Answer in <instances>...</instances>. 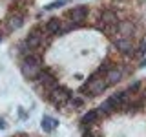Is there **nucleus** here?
<instances>
[{
  "instance_id": "obj_6",
  "label": "nucleus",
  "mask_w": 146,
  "mask_h": 137,
  "mask_svg": "<svg viewBox=\"0 0 146 137\" xmlns=\"http://www.w3.org/2000/svg\"><path fill=\"white\" fill-rule=\"evenodd\" d=\"M119 108H121V104H119L113 97H110V99H106V100H102V104L97 108V112L100 113V117H106V115H111V113H115Z\"/></svg>"
},
{
  "instance_id": "obj_7",
  "label": "nucleus",
  "mask_w": 146,
  "mask_h": 137,
  "mask_svg": "<svg viewBox=\"0 0 146 137\" xmlns=\"http://www.w3.org/2000/svg\"><path fill=\"white\" fill-rule=\"evenodd\" d=\"M60 24H62L60 18H49V20H46L44 24H42V29H44L46 37L58 35V31H60Z\"/></svg>"
},
{
  "instance_id": "obj_15",
  "label": "nucleus",
  "mask_w": 146,
  "mask_h": 137,
  "mask_svg": "<svg viewBox=\"0 0 146 137\" xmlns=\"http://www.w3.org/2000/svg\"><path fill=\"white\" fill-rule=\"evenodd\" d=\"M113 68H117V66H115V64H113L111 61H106V62H102V66H100L95 73H97L99 77H106V73H108V71H111Z\"/></svg>"
},
{
  "instance_id": "obj_24",
  "label": "nucleus",
  "mask_w": 146,
  "mask_h": 137,
  "mask_svg": "<svg viewBox=\"0 0 146 137\" xmlns=\"http://www.w3.org/2000/svg\"><path fill=\"white\" fill-rule=\"evenodd\" d=\"M4 128H6V122H4L2 119H0V130H4Z\"/></svg>"
},
{
  "instance_id": "obj_21",
  "label": "nucleus",
  "mask_w": 146,
  "mask_h": 137,
  "mask_svg": "<svg viewBox=\"0 0 146 137\" xmlns=\"http://www.w3.org/2000/svg\"><path fill=\"white\" fill-rule=\"evenodd\" d=\"M82 137H97V135L93 134V130L90 126V128H82Z\"/></svg>"
},
{
  "instance_id": "obj_8",
  "label": "nucleus",
  "mask_w": 146,
  "mask_h": 137,
  "mask_svg": "<svg viewBox=\"0 0 146 137\" xmlns=\"http://www.w3.org/2000/svg\"><path fill=\"white\" fill-rule=\"evenodd\" d=\"M117 33L121 35V37H124V39H130V37H133V33H135V26H133V22H130V20H122V22H119V26H117Z\"/></svg>"
},
{
  "instance_id": "obj_4",
  "label": "nucleus",
  "mask_w": 146,
  "mask_h": 137,
  "mask_svg": "<svg viewBox=\"0 0 146 137\" xmlns=\"http://www.w3.org/2000/svg\"><path fill=\"white\" fill-rule=\"evenodd\" d=\"M90 15V9L86 6H75L71 9H68L66 13V18H70L71 22H75V24H79V22H86V18Z\"/></svg>"
},
{
  "instance_id": "obj_14",
  "label": "nucleus",
  "mask_w": 146,
  "mask_h": 137,
  "mask_svg": "<svg viewBox=\"0 0 146 137\" xmlns=\"http://www.w3.org/2000/svg\"><path fill=\"white\" fill-rule=\"evenodd\" d=\"M104 79H106V82H108L110 86L119 84V82H121V79H122V70H119V68H113L111 71L106 73V77H104Z\"/></svg>"
},
{
  "instance_id": "obj_26",
  "label": "nucleus",
  "mask_w": 146,
  "mask_h": 137,
  "mask_svg": "<svg viewBox=\"0 0 146 137\" xmlns=\"http://www.w3.org/2000/svg\"><path fill=\"white\" fill-rule=\"evenodd\" d=\"M2 39H4V33H2V31H0V42H2Z\"/></svg>"
},
{
  "instance_id": "obj_9",
  "label": "nucleus",
  "mask_w": 146,
  "mask_h": 137,
  "mask_svg": "<svg viewBox=\"0 0 146 137\" xmlns=\"http://www.w3.org/2000/svg\"><path fill=\"white\" fill-rule=\"evenodd\" d=\"M20 70H22V75H24L27 80H35L36 75L40 73V70H42V68H36V66H31V64L20 62Z\"/></svg>"
},
{
  "instance_id": "obj_3",
  "label": "nucleus",
  "mask_w": 146,
  "mask_h": 137,
  "mask_svg": "<svg viewBox=\"0 0 146 137\" xmlns=\"http://www.w3.org/2000/svg\"><path fill=\"white\" fill-rule=\"evenodd\" d=\"M71 97H73V93H71V91L68 90V88H64V86L58 84V86H57V88H55L53 91H49L46 99H48L49 102L53 104V106H57V108H66Z\"/></svg>"
},
{
  "instance_id": "obj_23",
  "label": "nucleus",
  "mask_w": 146,
  "mask_h": 137,
  "mask_svg": "<svg viewBox=\"0 0 146 137\" xmlns=\"http://www.w3.org/2000/svg\"><path fill=\"white\" fill-rule=\"evenodd\" d=\"M139 68H146V59H143V61H141V64H139Z\"/></svg>"
},
{
  "instance_id": "obj_20",
  "label": "nucleus",
  "mask_w": 146,
  "mask_h": 137,
  "mask_svg": "<svg viewBox=\"0 0 146 137\" xmlns=\"http://www.w3.org/2000/svg\"><path fill=\"white\" fill-rule=\"evenodd\" d=\"M135 55H137V57H144V55H146V39H144V40H141L139 48L135 49Z\"/></svg>"
},
{
  "instance_id": "obj_18",
  "label": "nucleus",
  "mask_w": 146,
  "mask_h": 137,
  "mask_svg": "<svg viewBox=\"0 0 146 137\" xmlns=\"http://www.w3.org/2000/svg\"><path fill=\"white\" fill-rule=\"evenodd\" d=\"M66 4H68V0H55V2L48 4V6H44V9H46V11H51V9H57V7L66 6Z\"/></svg>"
},
{
  "instance_id": "obj_17",
  "label": "nucleus",
  "mask_w": 146,
  "mask_h": 137,
  "mask_svg": "<svg viewBox=\"0 0 146 137\" xmlns=\"http://www.w3.org/2000/svg\"><path fill=\"white\" fill-rule=\"evenodd\" d=\"M73 29H77L73 22H66V20H62V24H60V31H58V35H68V33H70V31H73Z\"/></svg>"
},
{
  "instance_id": "obj_13",
  "label": "nucleus",
  "mask_w": 146,
  "mask_h": 137,
  "mask_svg": "<svg viewBox=\"0 0 146 137\" xmlns=\"http://www.w3.org/2000/svg\"><path fill=\"white\" fill-rule=\"evenodd\" d=\"M40 126H42V130L46 132V134H49V132H53L55 128H58V121L49 115H44L42 121H40Z\"/></svg>"
},
{
  "instance_id": "obj_1",
  "label": "nucleus",
  "mask_w": 146,
  "mask_h": 137,
  "mask_svg": "<svg viewBox=\"0 0 146 137\" xmlns=\"http://www.w3.org/2000/svg\"><path fill=\"white\" fill-rule=\"evenodd\" d=\"M33 82H35L36 88L42 90V93L46 95V97H48L49 91H53V90L58 86V79L53 75L51 70H48V68H42V70H40V73L36 75V79H35Z\"/></svg>"
},
{
  "instance_id": "obj_2",
  "label": "nucleus",
  "mask_w": 146,
  "mask_h": 137,
  "mask_svg": "<svg viewBox=\"0 0 146 137\" xmlns=\"http://www.w3.org/2000/svg\"><path fill=\"white\" fill-rule=\"evenodd\" d=\"M108 88H110V84L106 82V79H104V77H99L97 73H93L88 79V82L80 88V91L82 93H90V95H100Z\"/></svg>"
},
{
  "instance_id": "obj_27",
  "label": "nucleus",
  "mask_w": 146,
  "mask_h": 137,
  "mask_svg": "<svg viewBox=\"0 0 146 137\" xmlns=\"http://www.w3.org/2000/svg\"><path fill=\"white\" fill-rule=\"evenodd\" d=\"M24 137H27V135H24Z\"/></svg>"
},
{
  "instance_id": "obj_10",
  "label": "nucleus",
  "mask_w": 146,
  "mask_h": 137,
  "mask_svg": "<svg viewBox=\"0 0 146 137\" xmlns=\"http://www.w3.org/2000/svg\"><path fill=\"white\" fill-rule=\"evenodd\" d=\"M99 119H100V113L97 110H90L88 113H84V115L80 117V124H82V128H90L93 122H97Z\"/></svg>"
},
{
  "instance_id": "obj_5",
  "label": "nucleus",
  "mask_w": 146,
  "mask_h": 137,
  "mask_svg": "<svg viewBox=\"0 0 146 137\" xmlns=\"http://www.w3.org/2000/svg\"><path fill=\"white\" fill-rule=\"evenodd\" d=\"M113 46L126 57H133L135 55V46L131 42V39H124V37H119V39L113 40Z\"/></svg>"
},
{
  "instance_id": "obj_22",
  "label": "nucleus",
  "mask_w": 146,
  "mask_h": 137,
  "mask_svg": "<svg viewBox=\"0 0 146 137\" xmlns=\"http://www.w3.org/2000/svg\"><path fill=\"white\" fill-rule=\"evenodd\" d=\"M18 115H20V119H26L27 117V113L24 112V108H18Z\"/></svg>"
},
{
  "instance_id": "obj_16",
  "label": "nucleus",
  "mask_w": 146,
  "mask_h": 137,
  "mask_svg": "<svg viewBox=\"0 0 146 137\" xmlns=\"http://www.w3.org/2000/svg\"><path fill=\"white\" fill-rule=\"evenodd\" d=\"M84 106V99L79 97V95H73V97L70 99V102H68V106L66 108H73V110H77V108H82Z\"/></svg>"
},
{
  "instance_id": "obj_25",
  "label": "nucleus",
  "mask_w": 146,
  "mask_h": 137,
  "mask_svg": "<svg viewBox=\"0 0 146 137\" xmlns=\"http://www.w3.org/2000/svg\"><path fill=\"white\" fill-rule=\"evenodd\" d=\"M141 97L144 99V102H146V88H144V91H143V95H141Z\"/></svg>"
},
{
  "instance_id": "obj_19",
  "label": "nucleus",
  "mask_w": 146,
  "mask_h": 137,
  "mask_svg": "<svg viewBox=\"0 0 146 137\" xmlns=\"http://www.w3.org/2000/svg\"><path fill=\"white\" fill-rule=\"evenodd\" d=\"M128 91H130V95H133V93H137V91L141 90V80H131L130 84H128V88H126Z\"/></svg>"
},
{
  "instance_id": "obj_12",
  "label": "nucleus",
  "mask_w": 146,
  "mask_h": 137,
  "mask_svg": "<svg viewBox=\"0 0 146 137\" xmlns=\"http://www.w3.org/2000/svg\"><path fill=\"white\" fill-rule=\"evenodd\" d=\"M6 22H7V26H9V29H11V31L20 29L22 24H24V15H22V13H13Z\"/></svg>"
},
{
  "instance_id": "obj_11",
  "label": "nucleus",
  "mask_w": 146,
  "mask_h": 137,
  "mask_svg": "<svg viewBox=\"0 0 146 137\" xmlns=\"http://www.w3.org/2000/svg\"><path fill=\"white\" fill-rule=\"evenodd\" d=\"M22 62L31 64V66H36V68H44V59H42L40 53H27L26 57H22Z\"/></svg>"
}]
</instances>
